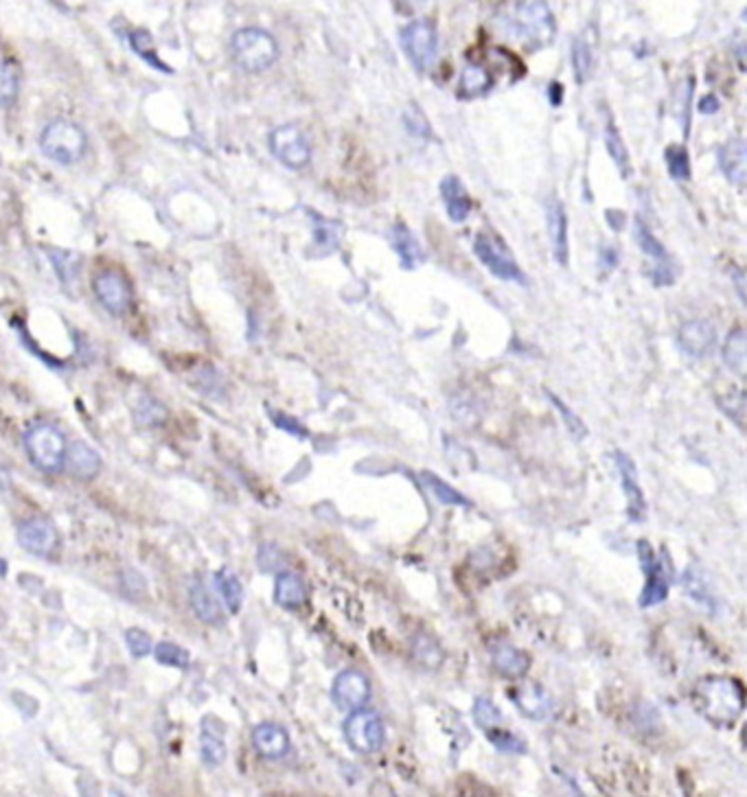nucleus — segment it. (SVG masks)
I'll return each mask as SVG.
<instances>
[{"instance_id": "c03bdc74", "label": "nucleus", "mask_w": 747, "mask_h": 797, "mask_svg": "<svg viewBox=\"0 0 747 797\" xmlns=\"http://www.w3.org/2000/svg\"><path fill=\"white\" fill-rule=\"evenodd\" d=\"M487 736L500 752H509V753H524L526 752L524 741L520 739V736H515V734H510V731L502 730V727L487 731Z\"/></svg>"}, {"instance_id": "9d476101", "label": "nucleus", "mask_w": 747, "mask_h": 797, "mask_svg": "<svg viewBox=\"0 0 747 797\" xmlns=\"http://www.w3.org/2000/svg\"><path fill=\"white\" fill-rule=\"evenodd\" d=\"M474 255L482 266L487 267L493 277L500 281L518 283V285H529L526 281L522 267L515 263V258L510 257V252L502 244H498L496 239H491L489 235H478L474 239Z\"/></svg>"}, {"instance_id": "79ce46f5", "label": "nucleus", "mask_w": 747, "mask_h": 797, "mask_svg": "<svg viewBox=\"0 0 747 797\" xmlns=\"http://www.w3.org/2000/svg\"><path fill=\"white\" fill-rule=\"evenodd\" d=\"M130 45H132L134 51H136L143 59H147V62L152 64L154 68L169 73V68L165 66L163 59H158V55H156V53H154V40H152V35H149V31H143V29L132 31V34H130Z\"/></svg>"}, {"instance_id": "e433bc0d", "label": "nucleus", "mask_w": 747, "mask_h": 797, "mask_svg": "<svg viewBox=\"0 0 747 797\" xmlns=\"http://www.w3.org/2000/svg\"><path fill=\"white\" fill-rule=\"evenodd\" d=\"M421 480L426 487L432 491L434 498L439 499L440 504H449V506H469V499L465 498V495H460L456 491L454 487H449L448 482H443L437 473H421Z\"/></svg>"}, {"instance_id": "473e14b6", "label": "nucleus", "mask_w": 747, "mask_h": 797, "mask_svg": "<svg viewBox=\"0 0 747 797\" xmlns=\"http://www.w3.org/2000/svg\"><path fill=\"white\" fill-rule=\"evenodd\" d=\"M570 59H572L574 79H577V84L583 86L590 79V75H592V66H594V53L588 37L585 35L574 37L572 48H570Z\"/></svg>"}, {"instance_id": "f704fd0d", "label": "nucleus", "mask_w": 747, "mask_h": 797, "mask_svg": "<svg viewBox=\"0 0 747 797\" xmlns=\"http://www.w3.org/2000/svg\"><path fill=\"white\" fill-rule=\"evenodd\" d=\"M20 93V68L12 59H0V107H12Z\"/></svg>"}, {"instance_id": "2f4dec72", "label": "nucleus", "mask_w": 747, "mask_h": 797, "mask_svg": "<svg viewBox=\"0 0 747 797\" xmlns=\"http://www.w3.org/2000/svg\"><path fill=\"white\" fill-rule=\"evenodd\" d=\"M412 660H415L419 666H423V669L434 671L443 664L445 653L437 640L429 638L428 633H419L415 635V640H412Z\"/></svg>"}, {"instance_id": "864d4df0", "label": "nucleus", "mask_w": 747, "mask_h": 797, "mask_svg": "<svg viewBox=\"0 0 747 797\" xmlns=\"http://www.w3.org/2000/svg\"><path fill=\"white\" fill-rule=\"evenodd\" d=\"M7 574V563L3 561V559H0V576H5Z\"/></svg>"}, {"instance_id": "f257e3e1", "label": "nucleus", "mask_w": 747, "mask_h": 797, "mask_svg": "<svg viewBox=\"0 0 747 797\" xmlns=\"http://www.w3.org/2000/svg\"><path fill=\"white\" fill-rule=\"evenodd\" d=\"M692 705L711 723L732 725L743 714L745 691L734 677L708 675L692 688Z\"/></svg>"}, {"instance_id": "c85d7f7f", "label": "nucleus", "mask_w": 747, "mask_h": 797, "mask_svg": "<svg viewBox=\"0 0 747 797\" xmlns=\"http://www.w3.org/2000/svg\"><path fill=\"white\" fill-rule=\"evenodd\" d=\"M723 364L732 370L734 375L743 377L747 366V338L741 327L732 328L725 338L723 344Z\"/></svg>"}, {"instance_id": "cd10ccee", "label": "nucleus", "mask_w": 747, "mask_h": 797, "mask_svg": "<svg viewBox=\"0 0 747 797\" xmlns=\"http://www.w3.org/2000/svg\"><path fill=\"white\" fill-rule=\"evenodd\" d=\"M215 719H204L200 731V756L207 767H219L226 761V742L222 739V731L213 727Z\"/></svg>"}, {"instance_id": "c756f323", "label": "nucleus", "mask_w": 747, "mask_h": 797, "mask_svg": "<svg viewBox=\"0 0 747 797\" xmlns=\"http://www.w3.org/2000/svg\"><path fill=\"white\" fill-rule=\"evenodd\" d=\"M215 590H217V594L222 596V602L226 605V610L230 613H237L241 610V605H244V587H241V580L237 579V574L230 572V570H219L217 574H215Z\"/></svg>"}, {"instance_id": "72a5a7b5", "label": "nucleus", "mask_w": 747, "mask_h": 797, "mask_svg": "<svg viewBox=\"0 0 747 797\" xmlns=\"http://www.w3.org/2000/svg\"><path fill=\"white\" fill-rule=\"evenodd\" d=\"M605 147L607 154L611 156V160H614L618 171H621L622 177L631 176V160H629L627 147L625 143H622L621 132H618V127L614 126V121H611V116H607L605 123Z\"/></svg>"}, {"instance_id": "f8f14e48", "label": "nucleus", "mask_w": 747, "mask_h": 797, "mask_svg": "<svg viewBox=\"0 0 747 797\" xmlns=\"http://www.w3.org/2000/svg\"><path fill=\"white\" fill-rule=\"evenodd\" d=\"M370 692H373L370 680L362 671L356 669L342 671L340 675L333 680L331 686L333 703H336L338 710H344V712L364 710V705L370 701Z\"/></svg>"}, {"instance_id": "7c9ffc66", "label": "nucleus", "mask_w": 747, "mask_h": 797, "mask_svg": "<svg viewBox=\"0 0 747 797\" xmlns=\"http://www.w3.org/2000/svg\"><path fill=\"white\" fill-rule=\"evenodd\" d=\"M340 239H342V224L325 217L314 219V247H311V250L318 252V257H327L331 255L333 250H338V247H340Z\"/></svg>"}, {"instance_id": "dca6fc26", "label": "nucleus", "mask_w": 747, "mask_h": 797, "mask_svg": "<svg viewBox=\"0 0 747 797\" xmlns=\"http://www.w3.org/2000/svg\"><path fill=\"white\" fill-rule=\"evenodd\" d=\"M546 228L548 239H550L552 258L561 267L568 266L570 244H568V215L563 208V202L559 197H550L546 204Z\"/></svg>"}, {"instance_id": "49530a36", "label": "nucleus", "mask_w": 747, "mask_h": 797, "mask_svg": "<svg viewBox=\"0 0 747 797\" xmlns=\"http://www.w3.org/2000/svg\"><path fill=\"white\" fill-rule=\"evenodd\" d=\"M404 121H406L408 129H410V134H415V136H426V138L429 136L428 118H426V115H423L421 110H419L417 106L410 107V110L406 112Z\"/></svg>"}, {"instance_id": "a18cd8bd", "label": "nucleus", "mask_w": 747, "mask_h": 797, "mask_svg": "<svg viewBox=\"0 0 747 797\" xmlns=\"http://www.w3.org/2000/svg\"><path fill=\"white\" fill-rule=\"evenodd\" d=\"M126 644L134 657H147L154 651V642L143 629H127Z\"/></svg>"}, {"instance_id": "c9c22d12", "label": "nucleus", "mask_w": 747, "mask_h": 797, "mask_svg": "<svg viewBox=\"0 0 747 797\" xmlns=\"http://www.w3.org/2000/svg\"><path fill=\"white\" fill-rule=\"evenodd\" d=\"M681 583H684V590L688 591V596H691L692 600L702 602V605L714 610V596H712L711 580H708V576L703 574L700 568H688L684 576H681Z\"/></svg>"}, {"instance_id": "f3484780", "label": "nucleus", "mask_w": 747, "mask_h": 797, "mask_svg": "<svg viewBox=\"0 0 747 797\" xmlns=\"http://www.w3.org/2000/svg\"><path fill=\"white\" fill-rule=\"evenodd\" d=\"M717 333L708 320H688L677 331V347L684 351L688 358H706L712 351Z\"/></svg>"}, {"instance_id": "8fccbe9b", "label": "nucleus", "mask_w": 747, "mask_h": 797, "mask_svg": "<svg viewBox=\"0 0 747 797\" xmlns=\"http://www.w3.org/2000/svg\"><path fill=\"white\" fill-rule=\"evenodd\" d=\"M618 263V252L611 246H603L601 247V255H599V266L601 270H614Z\"/></svg>"}, {"instance_id": "4c0bfd02", "label": "nucleus", "mask_w": 747, "mask_h": 797, "mask_svg": "<svg viewBox=\"0 0 747 797\" xmlns=\"http://www.w3.org/2000/svg\"><path fill=\"white\" fill-rule=\"evenodd\" d=\"M666 166H669V176L675 182L691 180V156H688L684 145H669L664 152Z\"/></svg>"}, {"instance_id": "9b49d317", "label": "nucleus", "mask_w": 747, "mask_h": 797, "mask_svg": "<svg viewBox=\"0 0 747 797\" xmlns=\"http://www.w3.org/2000/svg\"><path fill=\"white\" fill-rule=\"evenodd\" d=\"M93 292L110 316H126L132 307V288L127 278L116 270H104L95 277Z\"/></svg>"}, {"instance_id": "3c124183", "label": "nucleus", "mask_w": 747, "mask_h": 797, "mask_svg": "<svg viewBox=\"0 0 747 797\" xmlns=\"http://www.w3.org/2000/svg\"><path fill=\"white\" fill-rule=\"evenodd\" d=\"M719 107H722V104H719V99L714 95L702 96V101L697 104V110H700V115H703V116L714 115V112H719Z\"/></svg>"}, {"instance_id": "f03ea898", "label": "nucleus", "mask_w": 747, "mask_h": 797, "mask_svg": "<svg viewBox=\"0 0 747 797\" xmlns=\"http://www.w3.org/2000/svg\"><path fill=\"white\" fill-rule=\"evenodd\" d=\"M504 14L502 25L513 40L522 42L529 51L550 46L557 35V23L546 3H513Z\"/></svg>"}, {"instance_id": "1a4fd4ad", "label": "nucleus", "mask_w": 747, "mask_h": 797, "mask_svg": "<svg viewBox=\"0 0 747 797\" xmlns=\"http://www.w3.org/2000/svg\"><path fill=\"white\" fill-rule=\"evenodd\" d=\"M633 239H636V244L642 250V255H647L653 261L651 281H653L655 288H671V285H675V281H677L675 261L671 258L669 250H666V247L660 244L658 237L651 233V228H649V226L644 224L641 217L633 222Z\"/></svg>"}, {"instance_id": "5701e85b", "label": "nucleus", "mask_w": 747, "mask_h": 797, "mask_svg": "<svg viewBox=\"0 0 747 797\" xmlns=\"http://www.w3.org/2000/svg\"><path fill=\"white\" fill-rule=\"evenodd\" d=\"M717 163H719V169H722V174L728 177L732 185L743 187L745 176H747V147H745L743 138H739V136L728 138V141H725L722 147H719Z\"/></svg>"}, {"instance_id": "6ab92c4d", "label": "nucleus", "mask_w": 747, "mask_h": 797, "mask_svg": "<svg viewBox=\"0 0 747 797\" xmlns=\"http://www.w3.org/2000/svg\"><path fill=\"white\" fill-rule=\"evenodd\" d=\"M614 460H616V469L621 473L622 491H625L627 498V513L633 521H641L644 517L647 504H644V493L641 484H638L636 465H633V460L625 454V451H614Z\"/></svg>"}, {"instance_id": "393cba45", "label": "nucleus", "mask_w": 747, "mask_h": 797, "mask_svg": "<svg viewBox=\"0 0 747 797\" xmlns=\"http://www.w3.org/2000/svg\"><path fill=\"white\" fill-rule=\"evenodd\" d=\"M191 607L196 616L207 624H219L224 620L222 600L217 598V591L211 590L207 580H196L189 590Z\"/></svg>"}, {"instance_id": "ea45409f", "label": "nucleus", "mask_w": 747, "mask_h": 797, "mask_svg": "<svg viewBox=\"0 0 747 797\" xmlns=\"http://www.w3.org/2000/svg\"><path fill=\"white\" fill-rule=\"evenodd\" d=\"M134 419L138 425L145 428H154V425L165 423L167 419V408L160 401H156L154 397L145 395L136 408H134Z\"/></svg>"}, {"instance_id": "6e6552de", "label": "nucleus", "mask_w": 747, "mask_h": 797, "mask_svg": "<svg viewBox=\"0 0 747 797\" xmlns=\"http://www.w3.org/2000/svg\"><path fill=\"white\" fill-rule=\"evenodd\" d=\"M268 145H270L274 158L288 169L300 171L311 163V145L297 123H285V126L274 127L270 138H268Z\"/></svg>"}, {"instance_id": "412c9836", "label": "nucleus", "mask_w": 747, "mask_h": 797, "mask_svg": "<svg viewBox=\"0 0 747 797\" xmlns=\"http://www.w3.org/2000/svg\"><path fill=\"white\" fill-rule=\"evenodd\" d=\"M252 747L266 761H278L289 753V734L278 723H259L252 730Z\"/></svg>"}, {"instance_id": "a878e982", "label": "nucleus", "mask_w": 747, "mask_h": 797, "mask_svg": "<svg viewBox=\"0 0 747 797\" xmlns=\"http://www.w3.org/2000/svg\"><path fill=\"white\" fill-rule=\"evenodd\" d=\"M274 600L283 610L297 611L308 602V585L297 572H281L274 580Z\"/></svg>"}, {"instance_id": "37998d69", "label": "nucleus", "mask_w": 747, "mask_h": 797, "mask_svg": "<svg viewBox=\"0 0 747 797\" xmlns=\"http://www.w3.org/2000/svg\"><path fill=\"white\" fill-rule=\"evenodd\" d=\"M546 395H548V398H550V403H552V406H555V408H557V410H559V414H561V419H563V421H566V428L570 429V434H572V436H574V439H577V440H581V439H585V434H588V429H585V425H583V421H581V419H579V417H577V414H574L572 410H570V408L566 406V403H563V401H561V398H559V397H555V395H552V392H546Z\"/></svg>"}, {"instance_id": "2eb2a0df", "label": "nucleus", "mask_w": 747, "mask_h": 797, "mask_svg": "<svg viewBox=\"0 0 747 797\" xmlns=\"http://www.w3.org/2000/svg\"><path fill=\"white\" fill-rule=\"evenodd\" d=\"M510 699H513L515 708L530 721L550 719L552 710H555V701H552V697L548 694L546 688L533 681H526L515 686L513 692H510Z\"/></svg>"}, {"instance_id": "a19ab883", "label": "nucleus", "mask_w": 747, "mask_h": 797, "mask_svg": "<svg viewBox=\"0 0 747 797\" xmlns=\"http://www.w3.org/2000/svg\"><path fill=\"white\" fill-rule=\"evenodd\" d=\"M474 721L476 725L480 727V730L491 731L498 730V727H502V712H500V708L496 703L491 701V699L485 697H478L474 703Z\"/></svg>"}, {"instance_id": "4468645a", "label": "nucleus", "mask_w": 747, "mask_h": 797, "mask_svg": "<svg viewBox=\"0 0 747 797\" xmlns=\"http://www.w3.org/2000/svg\"><path fill=\"white\" fill-rule=\"evenodd\" d=\"M18 543L26 552L48 559L60 546V537H57L56 526L45 517H29L18 526Z\"/></svg>"}, {"instance_id": "aec40b11", "label": "nucleus", "mask_w": 747, "mask_h": 797, "mask_svg": "<svg viewBox=\"0 0 747 797\" xmlns=\"http://www.w3.org/2000/svg\"><path fill=\"white\" fill-rule=\"evenodd\" d=\"M489 655H491V666L498 675L509 677V680H522L530 669V655L509 642L491 644Z\"/></svg>"}, {"instance_id": "a211bd4d", "label": "nucleus", "mask_w": 747, "mask_h": 797, "mask_svg": "<svg viewBox=\"0 0 747 797\" xmlns=\"http://www.w3.org/2000/svg\"><path fill=\"white\" fill-rule=\"evenodd\" d=\"M389 241L392 250L399 257V266L406 272H415L423 261H426V250L419 244L417 235L404 222H395L389 230Z\"/></svg>"}, {"instance_id": "58836bf2", "label": "nucleus", "mask_w": 747, "mask_h": 797, "mask_svg": "<svg viewBox=\"0 0 747 797\" xmlns=\"http://www.w3.org/2000/svg\"><path fill=\"white\" fill-rule=\"evenodd\" d=\"M154 657L158 660V664L169 666V669H180L187 671L191 666V655L189 651L182 649V646L174 642H160L154 646Z\"/></svg>"}, {"instance_id": "7ed1b4c3", "label": "nucleus", "mask_w": 747, "mask_h": 797, "mask_svg": "<svg viewBox=\"0 0 747 797\" xmlns=\"http://www.w3.org/2000/svg\"><path fill=\"white\" fill-rule=\"evenodd\" d=\"M230 55L244 73L259 75L274 66L278 59V45L272 34L259 26H246L230 37Z\"/></svg>"}, {"instance_id": "b1692460", "label": "nucleus", "mask_w": 747, "mask_h": 797, "mask_svg": "<svg viewBox=\"0 0 747 797\" xmlns=\"http://www.w3.org/2000/svg\"><path fill=\"white\" fill-rule=\"evenodd\" d=\"M440 196L445 202V213L449 222L463 224L471 213V197L459 176H445L440 182Z\"/></svg>"}, {"instance_id": "de8ad7c7", "label": "nucleus", "mask_w": 747, "mask_h": 797, "mask_svg": "<svg viewBox=\"0 0 747 797\" xmlns=\"http://www.w3.org/2000/svg\"><path fill=\"white\" fill-rule=\"evenodd\" d=\"M270 417H272L274 425H277V428L285 429V432L298 436V439H305V436H308V429H305L303 425L297 421V419H289L288 414H281V412H270Z\"/></svg>"}, {"instance_id": "ddd939ff", "label": "nucleus", "mask_w": 747, "mask_h": 797, "mask_svg": "<svg viewBox=\"0 0 747 797\" xmlns=\"http://www.w3.org/2000/svg\"><path fill=\"white\" fill-rule=\"evenodd\" d=\"M638 557H641V568L647 574V585H644L641 594V607H653L666 600L669 596V574H666V565L662 559H658V554L653 552V548L649 546V541L638 543Z\"/></svg>"}, {"instance_id": "09e8293b", "label": "nucleus", "mask_w": 747, "mask_h": 797, "mask_svg": "<svg viewBox=\"0 0 747 797\" xmlns=\"http://www.w3.org/2000/svg\"><path fill=\"white\" fill-rule=\"evenodd\" d=\"M51 257V261H53V266L57 267V270H60V277H64V274L66 272H73L75 274V266H73V261H79V257L77 255H71V252H53V255H48Z\"/></svg>"}, {"instance_id": "39448f33", "label": "nucleus", "mask_w": 747, "mask_h": 797, "mask_svg": "<svg viewBox=\"0 0 747 797\" xmlns=\"http://www.w3.org/2000/svg\"><path fill=\"white\" fill-rule=\"evenodd\" d=\"M40 149L53 163L75 165L84 158L86 149H88V138L77 123L57 118L42 129Z\"/></svg>"}, {"instance_id": "603ef678", "label": "nucleus", "mask_w": 747, "mask_h": 797, "mask_svg": "<svg viewBox=\"0 0 747 797\" xmlns=\"http://www.w3.org/2000/svg\"><path fill=\"white\" fill-rule=\"evenodd\" d=\"M730 277H732L736 294H739L741 303H745V281H743V270L741 267H732V272H730Z\"/></svg>"}, {"instance_id": "0eeeda50", "label": "nucleus", "mask_w": 747, "mask_h": 797, "mask_svg": "<svg viewBox=\"0 0 747 797\" xmlns=\"http://www.w3.org/2000/svg\"><path fill=\"white\" fill-rule=\"evenodd\" d=\"M342 734L347 745L362 756L378 753L386 742L384 721L373 710H356L348 714L342 725Z\"/></svg>"}, {"instance_id": "bb28decb", "label": "nucleus", "mask_w": 747, "mask_h": 797, "mask_svg": "<svg viewBox=\"0 0 747 797\" xmlns=\"http://www.w3.org/2000/svg\"><path fill=\"white\" fill-rule=\"evenodd\" d=\"M491 88H493V79L487 68L476 62H467L463 66V73H460L456 95H459L460 99H478V96H485Z\"/></svg>"}, {"instance_id": "20e7f679", "label": "nucleus", "mask_w": 747, "mask_h": 797, "mask_svg": "<svg viewBox=\"0 0 747 797\" xmlns=\"http://www.w3.org/2000/svg\"><path fill=\"white\" fill-rule=\"evenodd\" d=\"M25 449L40 471L56 476L66 465V436L53 423H35L25 432Z\"/></svg>"}, {"instance_id": "423d86ee", "label": "nucleus", "mask_w": 747, "mask_h": 797, "mask_svg": "<svg viewBox=\"0 0 747 797\" xmlns=\"http://www.w3.org/2000/svg\"><path fill=\"white\" fill-rule=\"evenodd\" d=\"M399 45L417 73H428L439 57V34L429 20H412L399 31Z\"/></svg>"}, {"instance_id": "4be33fe9", "label": "nucleus", "mask_w": 747, "mask_h": 797, "mask_svg": "<svg viewBox=\"0 0 747 797\" xmlns=\"http://www.w3.org/2000/svg\"><path fill=\"white\" fill-rule=\"evenodd\" d=\"M101 467H104V460H101L99 451H96L95 447L84 443V440H75L73 445H68L66 465H64V469H68V473H71L73 478L84 482L95 480V478L101 473Z\"/></svg>"}]
</instances>
